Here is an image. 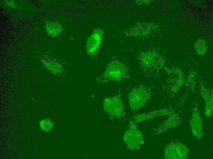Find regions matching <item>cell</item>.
<instances>
[{"label":"cell","mask_w":213,"mask_h":159,"mask_svg":"<svg viewBox=\"0 0 213 159\" xmlns=\"http://www.w3.org/2000/svg\"><path fill=\"white\" fill-rule=\"evenodd\" d=\"M130 74L127 65L122 61L115 60L108 64L104 73L97 80L101 83L120 82L129 79Z\"/></svg>","instance_id":"obj_1"},{"label":"cell","mask_w":213,"mask_h":159,"mask_svg":"<svg viewBox=\"0 0 213 159\" xmlns=\"http://www.w3.org/2000/svg\"><path fill=\"white\" fill-rule=\"evenodd\" d=\"M138 59L144 73L149 77L158 76L164 64L162 57L153 51L141 52L139 54Z\"/></svg>","instance_id":"obj_2"},{"label":"cell","mask_w":213,"mask_h":159,"mask_svg":"<svg viewBox=\"0 0 213 159\" xmlns=\"http://www.w3.org/2000/svg\"><path fill=\"white\" fill-rule=\"evenodd\" d=\"M152 90V87L142 84L131 89L128 96L130 109L137 111L143 107L150 98Z\"/></svg>","instance_id":"obj_3"},{"label":"cell","mask_w":213,"mask_h":159,"mask_svg":"<svg viewBox=\"0 0 213 159\" xmlns=\"http://www.w3.org/2000/svg\"><path fill=\"white\" fill-rule=\"evenodd\" d=\"M123 140L127 148L131 150L139 149L144 143L142 133L132 120L129 121L128 129L124 133Z\"/></svg>","instance_id":"obj_4"},{"label":"cell","mask_w":213,"mask_h":159,"mask_svg":"<svg viewBox=\"0 0 213 159\" xmlns=\"http://www.w3.org/2000/svg\"><path fill=\"white\" fill-rule=\"evenodd\" d=\"M103 106L107 113L118 119L122 118L125 115V106L121 94L106 98L104 100Z\"/></svg>","instance_id":"obj_5"},{"label":"cell","mask_w":213,"mask_h":159,"mask_svg":"<svg viewBox=\"0 0 213 159\" xmlns=\"http://www.w3.org/2000/svg\"><path fill=\"white\" fill-rule=\"evenodd\" d=\"M103 37V31L99 28L95 29L88 39L86 50L88 54L93 56L97 54L102 44Z\"/></svg>","instance_id":"obj_6"},{"label":"cell","mask_w":213,"mask_h":159,"mask_svg":"<svg viewBox=\"0 0 213 159\" xmlns=\"http://www.w3.org/2000/svg\"><path fill=\"white\" fill-rule=\"evenodd\" d=\"M189 150L181 143H173L169 145L166 148L164 157L168 159H184L188 156Z\"/></svg>","instance_id":"obj_7"},{"label":"cell","mask_w":213,"mask_h":159,"mask_svg":"<svg viewBox=\"0 0 213 159\" xmlns=\"http://www.w3.org/2000/svg\"><path fill=\"white\" fill-rule=\"evenodd\" d=\"M169 115L168 118L163 123L154 129L153 133L154 135H159L167 130L181 124V119L177 115L170 114Z\"/></svg>","instance_id":"obj_8"},{"label":"cell","mask_w":213,"mask_h":159,"mask_svg":"<svg viewBox=\"0 0 213 159\" xmlns=\"http://www.w3.org/2000/svg\"><path fill=\"white\" fill-rule=\"evenodd\" d=\"M190 123L192 135L200 140L203 135L202 123L200 113L197 110L193 112Z\"/></svg>","instance_id":"obj_9"},{"label":"cell","mask_w":213,"mask_h":159,"mask_svg":"<svg viewBox=\"0 0 213 159\" xmlns=\"http://www.w3.org/2000/svg\"><path fill=\"white\" fill-rule=\"evenodd\" d=\"M171 114L166 109H161L139 114L133 116V120L136 124L146 121L149 119L169 115Z\"/></svg>","instance_id":"obj_10"},{"label":"cell","mask_w":213,"mask_h":159,"mask_svg":"<svg viewBox=\"0 0 213 159\" xmlns=\"http://www.w3.org/2000/svg\"><path fill=\"white\" fill-rule=\"evenodd\" d=\"M200 92L205 102V116L210 117L212 116L213 112L212 91L203 87Z\"/></svg>","instance_id":"obj_11"},{"label":"cell","mask_w":213,"mask_h":159,"mask_svg":"<svg viewBox=\"0 0 213 159\" xmlns=\"http://www.w3.org/2000/svg\"><path fill=\"white\" fill-rule=\"evenodd\" d=\"M46 28L47 33L53 36L58 35L62 30V28L60 24L54 22L48 24Z\"/></svg>","instance_id":"obj_12"},{"label":"cell","mask_w":213,"mask_h":159,"mask_svg":"<svg viewBox=\"0 0 213 159\" xmlns=\"http://www.w3.org/2000/svg\"><path fill=\"white\" fill-rule=\"evenodd\" d=\"M43 63L47 69L53 73H59L62 70L61 66L54 62L45 61Z\"/></svg>","instance_id":"obj_13"},{"label":"cell","mask_w":213,"mask_h":159,"mask_svg":"<svg viewBox=\"0 0 213 159\" xmlns=\"http://www.w3.org/2000/svg\"><path fill=\"white\" fill-rule=\"evenodd\" d=\"M40 128L45 132L50 131L53 127V124L49 118L41 120L39 122Z\"/></svg>","instance_id":"obj_14"},{"label":"cell","mask_w":213,"mask_h":159,"mask_svg":"<svg viewBox=\"0 0 213 159\" xmlns=\"http://www.w3.org/2000/svg\"><path fill=\"white\" fill-rule=\"evenodd\" d=\"M195 48L197 53L200 55L204 54L207 49L205 43L202 39H199L196 41L195 44Z\"/></svg>","instance_id":"obj_15"}]
</instances>
